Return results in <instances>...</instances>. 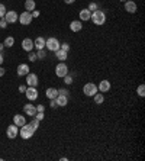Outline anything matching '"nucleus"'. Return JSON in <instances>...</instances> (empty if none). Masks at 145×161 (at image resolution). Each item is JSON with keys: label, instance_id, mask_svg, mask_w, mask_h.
Wrapping results in <instances>:
<instances>
[{"label": "nucleus", "instance_id": "18", "mask_svg": "<svg viewBox=\"0 0 145 161\" xmlns=\"http://www.w3.org/2000/svg\"><path fill=\"white\" fill-rule=\"evenodd\" d=\"M55 57H57V60H59L61 62H64V61L68 58V52L59 48V49H57V51H55Z\"/></svg>", "mask_w": 145, "mask_h": 161}, {"label": "nucleus", "instance_id": "34", "mask_svg": "<svg viewBox=\"0 0 145 161\" xmlns=\"http://www.w3.org/2000/svg\"><path fill=\"white\" fill-rule=\"evenodd\" d=\"M49 106L52 107V109H57V107H58V103H57V100H55V99H49Z\"/></svg>", "mask_w": 145, "mask_h": 161}, {"label": "nucleus", "instance_id": "5", "mask_svg": "<svg viewBox=\"0 0 145 161\" xmlns=\"http://www.w3.org/2000/svg\"><path fill=\"white\" fill-rule=\"evenodd\" d=\"M35 134V131H33L31 125H23V126H20V136L23 138V139H29V138H32V135Z\"/></svg>", "mask_w": 145, "mask_h": 161}, {"label": "nucleus", "instance_id": "39", "mask_svg": "<svg viewBox=\"0 0 145 161\" xmlns=\"http://www.w3.org/2000/svg\"><path fill=\"white\" fill-rule=\"evenodd\" d=\"M58 94H67V96H68V90H67V89H59Z\"/></svg>", "mask_w": 145, "mask_h": 161}, {"label": "nucleus", "instance_id": "15", "mask_svg": "<svg viewBox=\"0 0 145 161\" xmlns=\"http://www.w3.org/2000/svg\"><path fill=\"white\" fill-rule=\"evenodd\" d=\"M55 100L58 103V107L67 106V105H68V96H67V94H58V96L55 97Z\"/></svg>", "mask_w": 145, "mask_h": 161}, {"label": "nucleus", "instance_id": "29", "mask_svg": "<svg viewBox=\"0 0 145 161\" xmlns=\"http://www.w3.org/2000/svg\"><path fill=\"white\" fill-rule=\"evenodd\" d=\"M62 79H64V83H66V84H68V86L72 84V75H70V73L67 74L66 77H62Z\"/></svg>", "mask_w": 145, "mask_h": 161}, {"label": "nucleus", "instance_id": "27", "mask_svg": "<svg viewBox=\"0 0 145 161\" xmlns=\"http://www.w3.org/2000/svg\"><path fill=\"white\" fill-rule=\"evenodd\" d=\"M29 125H31V128H32L33 131H36V129L39 128V121H38L36 118H33L32 121H31V123H29Z\"/></svg>", "mask_w": 145, "mask_h": 161}, {"label": "nucleus", "instance_id": "2", "mask_svg": "<svg viewBox=\"0 0 145 161\" xmlns=\"http://www.w3.org/2000/svg\"><path fill=\"white\" fill-rule=\"evenodd\" d=\"M59 41L57 39V38H54V36H51V38H48V39H45V48H48L49 51H52V52H55L57 49H59Z\"/></svg>", "mask_w": 145, "mask_h": 161}, {"label": "nucleus", "instance_id": "36", "mask_svg": "<svg viewBox=\"0 0 145 161\" xmlns=\"http://www.w3.org/2000/svg\"><path fill=\"white\" fill-rule=\"evenodd\" d=\"M59 48H61V49H64V51H67V52L70 51V45H68L67 42H64V44H61V45H59Z\"/></svg>", "mask_w": 145, "mask_h": 161}, {"label": "nucleus", "instance_id": "9", "mask_svg": "<svg viewBox=\"0 0 145 161\" xmlns=\"http://www.w3.org/2000/svg\"><path fill=\"white\" fill-rule=\"evenodd\" d=\"M26 86H31V87H36L38 86V75L33 73H28L26 75Z\"/></svg>", "mask_w": 145, "mask_h": 161}, {"label": "nucleus", "instance_id": "20", "mask_svg": "<svg viewBox=\"0 0 145 161\" xmlns=\"http://www.w3.org/2000/svg\"><path fill=\"white\" fill-rule=\"evenodd\" d=\"M13 123L16 126H23L25 123H26V119H25V116H22V115H15L13 116Z\"/></svg>", "mask_w": 145, "mask_h": 161}, {"label": "nucleus", "instance_id": "43", "mask_svg": "<svg viewBox=\"0 0 145 161\" xmlns=\"http://www.w3.org/2000/svg\"><path fill=\"white\" fill-rule=\"evenodd\" d=\"M64 2H66L67 5H72V3H74V2H76V0H64Z\"/></svg>", "mask_w": 145, "mask_h": 161}, {"label": "nucleus", "instance_id": "42", "mask_svg": "<svg viewBox=\"0 0 145 161\" xmlns=\"http://www.w3.org/2000/svg\"><path fill=\"white\" fill-rule=\"evenodd\" d=\"M3 61H5V58H3V54L0 52V65L3 64Z\"/></svg>", "mask_w": 145, "mask_h": 161}, {"label": "nucleus", "instance_id": "41", "mask_svg": "<svg viewBox=\"0 0 145 161\" xmlns=\"http://www.w3.org/2000/svg\"><path fill=\"white\" fill-rule=\"evenodd\" d=\"M5 73H6V70L0 65V77H3V75H5Z\"/></svg>", "mask_w": 145, "mask_h": 161}, {"label": "nucleus", "instance_id": "4", "mask_svg": "<svg viewBox=\"0 0 145 161\" xmlns=\"http://www.w3.org/2000/svg\"><path fill=\"white\" fill-rule=\"evenodd\" d=\"M67 74H68V67H67L66 62L57 64V67H55V75L59 77V79H62V77H66Z\"/></svg>", "mask_w": 145, "mask_h": 161}, {"label": "nucleus", "instance_id": "1", "mask_svg": "<svg viewBox=\"0 0 145 161\" xmlns=\"http://www.w3.org/2000/svg\"><path fill=\"white\" fill-rule=\"evenodd\" d=\"M90 19H92V22L94 25L102 26V25H105V22H106V15H105V12H102L100 9H97V10L92 12V18Z\"/></svg>", "mask_w": 145, "mask_h": 161}, {"label": "nucleus", "instance_id": "25", "mask_svg": "<svg viewBox=\"0 0 145 161\" xmlns=\"http://www.w3.org/2000/svg\"><path fill=\"white\" fill-rule=\"evenodd\" d=\"M3 45H5V48H10L15 45V38L13 36H7L6 39H5V42H3Z\"/></svg>", "mask_w": 145, "mask_h": 161}, {"label": "nucleus", "instance_id": "10", "mask_svg": "<svg viewBox=\"0 0 145 161\" xmlns=\"http://www.w3.org/2000/svg\"><path fill=\"white\" fill-rule=\"evenodd\" d=\"M18 18H19V15L16 13L15 10H9V12H6V15H5V20H6L7 23H16V22H18Z\"/></svg>", "mask_w": 145, "mask_h": 161}, {"label": "nucleus", "instance_id": "40", "mask_svg": "<svg viewBox=\"0 0 145 161\" xmlns=\"http://www.w3.org/2000/svg\"><path fill=\"white\" fill-rule=\"evenodd\" d=\"M32 18H38V16H39V10H36V9H35V10H32Z\"/></svg>", "mask_w": 145, "mask_h": 161}, {"label": "nucleus", "instance_id": "32", "mask_svg": "<svg viewBox=\"0 0 145 161\" xmlns=\"http://www.w3.org/2000/svg\"><path fill=\"white\" fill-rule=\"evenodd\" d=\"M90 12H94V10H97L99 9V6H97V3H94V2H92L90 5H89V7H87Z\"/></svg>", "mask_w": 145, "mask_h": 161}, {"label": "nucleus", "instance_id": "26", "mask_svg": "<svg viewBox=\"0 0 145 161\" xmlns=\"http://www.w3.org/2000/svg\"><path fill=\"white\" fill-rule=\"evenodd\" d=\"M137 93H138L139 97H144L145 96V86L144 84H139L138 89H137Z\"/></svg>", "mask_w": 145, "mask_h": 161}, {"label": "nucleus", "instance_id": "23", "mask_svg": "<svg viewBox=\"0 0 145 161\" xmlns=\"http://www.w3.org/2000/svg\"><path fill=\"white\" fill-rule=\"evenodd\" d=\"M25 9H26V12H32L36 9V3H35V0H26L25 2Z\"/></svg>", "mask_w": 145, "mask_h": 161}, {"label": "nucleus", "instance_id": "45", "mask_svg": "<svg viewBox=\"0 0 145 161\" xmlns=\"http://www.w3.org/2000/svg\"><path fill=\"white\" fill-rule=\"evenodd\" d=\"M119 2H123V3H125V2H126V0H119Z\"/></svg>", "mask_w": 145, "mask_h": 161}, {"label": "nucleus", "instance_id": "28", "mask_svg": "<svg viewBox=\"0 0 145 161\" xmlns=\"http://www.w3.org/2000/svg\"><path fill=\"white\" fill-rule=\"evenodd\" d=\"M36 57H38V60H45V58H46L45 49H38V52H36Z\"/></svg>", "mask_w": 145, "mask_h": 161}, {"label": "nucleus", "instance_id": "38", "mask_svg": "<svg viewBox=\"0 0 145 161\" xmlns=\"http://www.w3.org/2000/svg\"><path fill=\"white\" fill-rule=\"evenodd\" d=\"M26 89H28V86H25V84H20V86H19V92H20V93H25V92H26Z\"/></svg>", "mask_w": 145, "mask_h": 161}, {"label": "nucleus", "instance_id": "44", "mask_svg": "<svg viewBox=\"0 0 145 161\" xmlns=\"http://www.w3.org/2000/svg\"><path fill=\"white\" fill-rule=\"evenodd\" d=\"M3 48H5V45H3V44H0V52L3 51Z\"/></svg>", "mask_w": 145, "mask_h": 161}, {"label": "nucleus", "instance_id": "11", "mask_svg": "<svg viewBox=\"0 0 145 161\" xmlns=\"http://www.w3.org/2000/svg\"><path fill=\"white\" fill-rule=\"evenodd\" d=\"M125 10L128 12V13H137L138 6H137V3H135V2H132V0H126V2H125Z\"/></svg>", "mask_w": 145, "mask_h": 161}, {"label": "nucleus", "instance_id": "37", "mask_svg": "<svg viewBox=\"0 0 145 161\" xmlns=\"http://www.w3.org/2000/svg\"><path fill=\"white\" fill-rule=\"evenodd\" d=\"M36 112H45V106L44 105H38L36 106Z\"/></svg>", "mask_w": 145, "mask_h": 161}, {"label": "nucleus", "instance_id": "19", "mask_svg": "<svg viewBox=\"0 0 145 161\" xmlns=\"http://www.w3.org/2000/svg\"><path fill=\"white\" fill-rule=\"evenodd\" d=\"M70 29H71L72 32H80V31L83 29L81 20H72L71 23H70Z\"/></svg>", "mask_w": 145, "mask_h": 161}, {"label": "nucleus", "instance_id": "17", "mask_svg": "<svg viewBox=\"0 0 145 161\" xmlns=\"http://www.w3.org/2000/svg\"><path fill=\"white\" fill-rule=\"evenodd\" d=\"M92 18V12L89 10V9H83V10H80V20L81 22H87V20H90Z\"/></svg>", "mask_w": 145, "mask_h": 161}, {"label": "nucleus", "instance_id": "35", "mask_svg": "<svg viewBox=\"0 0 145 161\" xmlns=\"http://www.w3.org/2000/svg\"><path fill=\"white\" fill-rule=\"evenodd\" d=\"M0 28H2V29H6V28H7V22L5 20V18H2V19H0Z\"/></svg>", "mask_w": 145, "mask_h": 161}, {"label": "nucleus", "instance_id": "21", "mask_svg": "<svg viewBox=\"0 0 145 161\" xmlns=\"http://www.w3.org/2000/svg\"><path fill=\"white\" fill-rule=\"evenodd\" d=\"M33 45L36 49H44L45 48V38H42V36H38V38H35L33 41Z\"/></svg>", "mask_w": 145, "mask_h": 161}, {"label": "nucleus", "instance_id": "30", "mask_svg": "<svg viewBox=\"0 0 145 161\" xmlns=\"http://www.w3.org/2000/svg\"><path fill=\"white\" fill-rule=\"evenodd\" d=\"M6 6H5V5H3V3H0V19H2V18H5V15H6Z\"/></svg>", "mask_w": 145, "mask_h": 161}, {"label": "nucleus", "instance_id": "12", "mask_svg": "<svg viewBox=\"0 0 145 161\" xmlns=\"http://www.w3.org/2000/svg\"><path fill=\"white\" fill-rule=\"evenodd\" d=\"M110 81L109 80H102L99 83V86H97V90H99L100 93H106V92H109L110 90Z\"/></svg>", "mask_w": 145, "mask_h": 161}, {"label": "nucleus", "instance_id": "13", "mask_svg": "<svg viewBox=\"0 0 145 161\" xmlns=\"http://www.w3.org/2000/svg\"><path fill=\"white\" fill-rule=\"evenodd\" d=\"M16 73L19 77H23V75H26L28 73H31V68L28 64H19L18 65V70H16Z\"/></svg>", "mask_w": 145, "mask_h": 161}, {"label": "nucleus", "instance_id": "7", "mask_svg": "<svg viewBox=\"0 0 145 161\" xmlns=\"http://www.w3.org/2000/svg\"><path fill=\"white\" fill-rule=\"evenodd\" d=\"M32 15H31V12H23V13H20V16L18 18V20H19L22 25H31L32 23Z\"/></svg>", "mask_w": 145, "mask_h": 161}, {"label": "nucleus", "instance_id": "3", "mask_svg": "<svg viewBox=\"0 0 145 161\" xmlns=\"http://www.w3.org/2000/svg\"><path fill=\"white\" fill-rule=\"evenodd\" d=\"M97 92L99 90H97V86L94 83H87V84H84V87H83V93L86 94V96H89V97H93Z\"/></svg>", "mask_w": 145, "mask_h": 161}, {"label": "nucleus", "instance_id": "14", "mask_svg": "<svg viewBox=\"0 0 145 161\" xmlns=\"http://www.w3.org/2000/svg\"><path fill=\"white\" fill-rule=\"evenodd\" d=\"M22 48H23L26 52H31L33 48H35V45H33V41L31 39V38H25V39L22 41Z\"/></svg>", "mask_w": 145, "mask_h": 161}, {"label": "nucleus", "instance_id": "22", "mask_svg": "<svg viewBox=\"0 0 145 161\" xmlns=\"http://www.w3.org/2000/svg\"><path fill=\"white\" fill-rule=\"evenodd\" d=\"M46 97L48 99H55L57 96H58V89H55V87H49V89H46Z\"/></svg>", "mask_w": 145, "mask_h": 161}, {"label": "nucleus", "instance_id": "31", "mask_svg": "<svg viewBox=\"0 0 145 161\" xmlns=\"http://www.w3.org/2000/svg\"><path fill=\"white\" fill-rule=\"evenodd\" d=\"M28 60L32 61V62H35V61L38 60V57H36V54H35V52H32V51H31V52L28 54Z\"/></svg>", "mask_w": 145, "mask_h": 161}, {"label": "nucleus", "instance_id": "6", "mask_svg": "<svg viewBox=\"0 0 145 161\" xmlns=\"http://www.w3.org/2000/svg\"><path fill=\"white\" fill-rule=\"evenodd\" d=\"M6 135L9 139H15L18 135H19V126H16V125H9L7 126V131H6Z\"/></svg>", "mask_w": 145, "mask_h": 161}, {"label": "nucleus", "instance_id": "8", "mask_svg": "<svg viewBox=\"0 0 145 161\" xmlns=\"http://www.w3.org/2000/svg\"><path fill=\"white\" fill-rule=\"evenodd\" d=\"M25 94H26V99L28 100H36L38 99V90H36V87H31V86H28L26 92H25Z\"/></svg>", "mask_w": 145, "mask_h": 161}, {"label": "nucleus", "instance_id": "16", "mask_svg": "<svg viewBox=\"0 0 145 161\" xmlns=\"http://www.w3.org/2000/svg\"><path fill=\"white\" fill-rule=\"evenodd\" d=\"M23 113L28 115V116H35V113H36V106H33V105H25L23 106Z\"/></svg>", "mask_w": 145, "mask_h": 161}, {"label": "nucleus", "instance_id": "33", "mask_svg": "<svg viewBox=\"0 0 145 161\" xmlns=\"http://www.w3.org/2000/svg\"><path fill=\"white\" fill-rule=\"evenodd\" d=\"M44 116H45V112H36V113H35V118H36L39 122L44 121Z\"/></svg>", "mask_w": 145, "mask_h": 161}, {"label": "nucleus", "instance_id": "24", "mask_svg": "<svg viewBox=\"0 0 145 161\" xmlns=\"http://www.w3.org/2000/svg\"><path fill=\"white\" fill-rule=\"evenodd\" d=\"M93 99H94V103H96V105H102V103L105 102V96H103V93H99V92H97V93L93 96Z\"/></svg>", "mask_w": 145, "mask_h": 161}]
</instances>
